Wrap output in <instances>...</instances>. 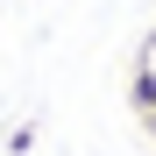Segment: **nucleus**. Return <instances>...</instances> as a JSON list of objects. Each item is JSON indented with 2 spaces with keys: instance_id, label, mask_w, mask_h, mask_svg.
Wrapping results in <instances>:
<instances>
[{
  "instance_id": "f257e3e1",
  "label": "nucleus",
  "mask_w": 156,
  "mask_h": 156,
  "mask_svg": "<svg viewBox=\"0 0 156 156\" xmlns=\"http://www.w3.org/2000/svg\"><path fill=\"white\" fill-rule=\"evenodd\" d=\"M142 121H149V135H156V114H142Z\"/></svg>"
}]
</instances>
